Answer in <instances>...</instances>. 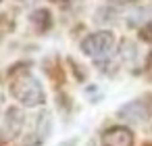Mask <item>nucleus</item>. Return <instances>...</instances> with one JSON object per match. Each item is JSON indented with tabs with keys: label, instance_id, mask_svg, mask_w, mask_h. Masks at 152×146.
<instances>
[{
	"label": "nucleus",
	"instance_id": "1",
	"mask_svg": "<svg viewBox=\"0 0 152 146\" xmlns=\"http://www.w3.org/2000/svg\"><path fill=\"white\" fill-rule=\"evenodd\" d=\"M11 90H13V96L25 106H40L46 100V94H44V88H42L40 79L34 77L31 73H21L13 81Z\"/></svg>",
	"mask_w": 152,
	"mask_h": 146
},
{
	"label": "nucleus",
	"instance_id": "2",
	"mask_svg": "<svg viewBox=\"0 0 152 146\" xmlns=\"http://www.w3.org/2000/svg\"><path fill=\"white\" fill-rule=\"evenodd\" d=\"M113 48H115V36L110 32H96L81 40V52L94 59L96 63L106 61L113 54Z\"/></svg>",
	"mask_w": 152,
	"mask_h": 146
},
{
	"label": "nucleus",
	"instance_id": "3",
	"mask_svg": "<svg viewBox=\"0 0 152 146\" xmlns=\"http://www.w3.org/2000/svg\"><path fill=\"white\" fill-rule=\"evenodd\" d=\"M25 125V115L19 106H11L7 113H4V119H2V127H0V138L2 140H15L21 129Z\"/></svg>",
	"mask_w": 152,
	"mask_h": 146
},
{
	"label": "nucleus",
	"instance_id": "4",
	"mask_svg": "<svg viewBox=\"0 0 152 146\" xmlns=\"http://www.w3.org/2000/svg\"><path fill=\"white\" fill-rule=\"evenodd\" d=\"M117 115H119L123 121H127V123H144V121H148V117H150V106H148L146 100L137 98V100H131V102L123 104V106L117 111Z\"/></svg>",
	"mask_w": 152,
	"mask_h": 146
},
{
	"label": "nucleus",
	"instance_id": "5",
	"mask_svg": "<svg viewBox=\"0 0 152 146\" xmlns=\"http://www.w3.org/2000/svg\"><path fill=\"white\" fill-rule=\"evenodd\" d=\"M133 131L125 125H113L102 134V146H133Z\"/></svg>",
	"mask_w": 152,
	"mask_h": 146
},
{
	"label": "nucleus",
	"instance_id": "6",
	"mask_svg": "<svg viewBox=\"0 0 152 146\" xmlns=\"http://www.w3.org/2000/svg\"><path fill=\"white\" fill-rule=\"evenodd\" d=\"M50 131H52V119H50V113L48 111H42L40 115H38V121H36V136L40 138V140H46L48 136H50Z\"/></svg>",
	"mask_w": 152,
	"mask_h": 146
},
{
	"label": "nucleus",
	"instance_id": "7",
	"mask_svg": "<svg viewBox=\"0 0 152 146\" xmlns=\"http://www.w3.org/2000/svg\"><path fill=\"white\" fill-rule=\"evenodd\" d=\"M31 23L38 27V29H42V32H46L48 27H50V13L46 11V9H38L34 15H31Z\"/></svg>",
	"mask_w": 152,
	"mask_h": 146
},
{
	"label": "nucleus",
	"instance_id": "8",
	"mask_svg": "<svg viewBox=\"0 0 152 146\" xmlns=\"http://www.w3.org/2000/svg\"><path fill=\"white\" fill-rule=\"evenodd\" d=\"M121 50H123L121 56H123L127 63H133V61H135V56H137V48H135L129 40H125V42L121 44Z\"/></svg>",
	"mask_w": 152,
	"mask_h": 146
},
{
	"label": "nucleus",
	"instance_id": "9",
	"mask_svg": "<svg viewBox=\"0 0 152 146\" xmlns=\"http://www.w3.org/2000/svg\"><path fill=\"white\" fill-rule=\"evenodd\" d=\"M140 34L144 36V40H146V42H152V21H148L146 25H142Z\"/></svg>",
	"mask_w": 152,
	"mask_h": 146
},
{
	"label": "nucleus",
	"instance_id": "10",
	"mask_svg": "<svg viewBox=\"0 0 152 146\" xmlns=\"http://www.w3.org/2000/svg\"><path fill=\"white\" fill-rule=\"evenodd\" d=\"M146 73L152 77V52L148 54V61H146Z\"/></svg>",
	"mask_w": 152,
	"mask_h": 146
},
{
	"label": "nucleus",
	"instance_id": "11",
	"mask_svg": "<svg viewBox=\"0 0 152 146\" xmlns=\"http://www.w3.org/2000/svg\"><path fill=\"white\" fill-rule=\"evenodd\" d=\"M2 104H4V94L0 92V111H2Z\"/></svg>",
	"mask_w": 152,
	"mask_h": 146
}]
</instances>
